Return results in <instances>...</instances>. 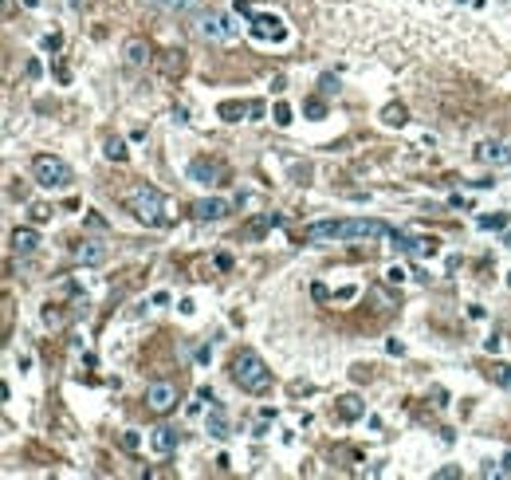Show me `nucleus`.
Returning <instances> with one entry per match:
<instances>
[{
	"label": "nucleus",
	"instance_id": "nucleus-30",
	"mask_svg": "<svg viewBox=\"0 0 511 480\" xmlns=\"http://www.w3.org/2000/svg\"><path fill=\"white\" fill-rule=\"evenodd\" d=\"M51 217V209H43V205H36V209H32V220H48Z\"/></svg>",
	"mask_w": 511,
	"mask_h": 480
},
{
	"label": "nucleus",
	"instance_id": "nucleus-18",
	"mask_svg": "<svg viewBox=\"0 0 511 480\" xmlns=\"http://www.w3.org/2000/svg\"><path fill=\"white\" fill-rule=\"evenodd\" d=\"M75 256H79L83 264H102V260H107V248L95 244V240H83L79 248H75Z\"/></svg>",
	"mask_w": 511,
	"mask_h": 480
},
{
	"label": "nucleus",
	"instance_id": "nucleus-1",
	"mask_svg": "<svg viewBox=\"0 0 511 480\" xmlns=\"http://www.w3.org/2000/svg\"><path fill=\"white\" fill-rule=\"evenodd\" d=\"M390 236V229L374 217H350V220H315L303 229L307 244H322V240H378Z\"/></svg>",
	"mask_w": 511,
	"mask_h": 480
},
{
	"label": "nucleus",
	"instance_id": "nucleus-2",
	"mask_svg": "<svg viewBox=\"0 0 511 480\" xmlns=\"http://www.w3.org/2000/svg\"><path fill=\"white\" fill-rule=\"evenodd\" d=\"M229 374H232V382H236V386H240L244 394H268V386H271L268 362H264L252 347H240L236 354H232Z\"/></svg>",
	"mask_w": 511,
	"mask_h": 480
},
{
	"label": "nucleus",
	"instance_id": "nucleus-6",
	"mask_svg": "<svg viewBox=\"0 0 511 480\" xmlns=\"http://www.w3.org/2000/svg\"><path fill=\"white\" fill-rule=\"evenodd\" d=\"M248 32H252V40H271V44H280L283 36H287L283 20H280V16H268V12L252 16V20H248Z\"/></svg>",
	"mask_w": 511,
	"mask_h": 480
},
{
	"label": "nucleus",
	"instance_id": "nucleus-23",
	"mask_svg": "<svg viewBox=\"0 0 511 480\" xmlns=\"http://www.w3.org/2000/svg\"><path fill=\"white\" fill-rule=\"evenodd\" d=\"M303 110H307V119H322V114H327V102H322V99H307V102H303Z\"/></svg>",
	"mask_w": 511,
	"mask_h": 480
},
{
	"label": "nucleus",
	"instance_id": "nucleus-29",
	"mask_svg": "<svg viewBox=\"0 0 511 480\" xmlns=\"http://www.w3.org/2000/svg\"><path fill=\"white\" fill-rule=\"evenodd\" d=\"M386 280H390V284H401V280H405V272H401V268H390V272H386Z\"/></svg>",
	"mask_w": 511,
	"mask_h": 480
},
{
	"label": "nucleus",
	"instance_id": "nucleus-21",
	"mask_svg": "<svg viewBox=\"0 0 511 480\" xmlns=\"http://www.w3.org/2000/svg\"><path fill=\"white\" fill-rule=\"evenodd\" d=\"M488 378L496 382V386H503V390H511V366H507V362H491Z\"/></svg>",
	"mask_w": 511,
	"mask_h": 480
},
{
	"label": "nucleus",
	"instance_id": "nucleus-27",
	"mask_svg": "<svg viewBox=\"0 0 511 480\" xmlns=\"http://www.w3.org/2000/svg\"><path fill=\"white\" fill-rule=\"evenodd\" d=\"M275 122H280V126H287V122H291V107H287V102L275 107Z\"/></svg>",
	"mask_w": 511,
	"mask_h": 480
},
{
	"label": "nucleus",
	"instance_id": "nucleus-24",
	"mask_svg": "<svg viewBox=\"0 0 511 480\" xmlns=\"http://www.w3.org/2000/svg\"><path fill=\"white\" fill-rule=\"evenodd\" d=\"M161 8H173V12H185V8H193L197 0H158Z\"/></svg>",
	"mask_w": 511,
	"mask_h": 480
},
{
	"label": "nucleus",
	"instance_id": "nucleus-26",
	"mask_svg": "<svg viewBox=\"0 0 511 480\" xmlns=\"http://www.w3.org/2000/svg\"><path fill=\"white\" fill-rule=\"evenodd\" d=\"M476 225H480V229H503V225H507V220H503V217H496V213H491V217H480V220H476Z\"/></svg>",
	"mask_w": 511,
	"mask_h": 480
},
{
	"label": "nucleus",
	"instance_id": "nucleus-19",
	"mask_svg": "<svg viewBox=\"0 0 511 480\" xmlns=\"http://www.w3.org/2000/svg\"><path fill=\"white\" fill-rule=\"evenodd\" d=\"M334 410H339L342 421H354V418H362V410H366V406H362L354 394H346V398H339V406H334Z\"/></svg>",
	"mask_w": 511,
	"mask_h": 480
},
{
	"label": "nucleus",
	"instance_id": "nucleus-20",
	"mask_svg": "<svg viewBox=\"0 0 511 480\" xmlns=\"http://www.w3.org/2000/svg\"><path fill=\"white\" fill-rule=\"evenodd\" d=\"M381 122H386V126H405V122H409V110L401 107V102H390V107L381 110Z\"/></svg>",
	"mask_w": 511,
	"mask_h": 480
},
{
	"label": "nucleus",
	"instance_id": "nucleus-28",
	"mask_svg": "<svg viewBox=\"0 0 511 480\" xmlns=\"http://www.w3.org/2000/svg\"><path fill=\"white\" fill-rule=\"evenodd\" d=\"M60 44H63V36H43V48L48 51H60Z\"/></svg>",
	"mask_w": 511,
	"mask_h": 480
},
{
	"label": "nucleus",
	"instance_id": "nucleus-16",
	"mask_svg": "<svg viewBox=\"0 0 511 480\" xmlns=\"http://www.w3.org/2000/svg\"><path fill=\"white\" fill-rule=\"evenodd\" d=\"M275 225H283V217H280V213H264V217H256V220L248 225V229H244V236H252V240H256V236H264L268 229H275Z\"/></svg>",
	"mask_w": 511,
	"mask_h": 480
},
{
	"label": "nucleus",
	"instance_id": "nucleus-33",
	"mask_svg": "<svg viewBox=\"0 0 511 480\" xmlns=\"http://www.w3.org/2000/svg\"><path fill=\"white\" fill-rule=\"evenodd\" d=\"M500 476H511V453L503 457V465H500Z\"/></svg>",
	"mask_w": 511,
	"mask_h": 480
},
{
	"label": "nucleus",
	"instance_id": "nucleus-10",
	"mask_svg": "<svg viewBox=\"0 0 511 480\" xmlns=\"http://www.w3.org/2000/svg\"><path fill=\"white\" fill-rule=\"evenodd\" d=\"M217 114H221L224 122H240L244 114H248V119H260V114H264V102H221V107H217Z\"/></svg>",
	"mask_w": 511,
	"mask_h": 480
},
{
	"label": "nucleus",
	"instance_id": "nucleus-25",
	"mask_svg": "<svg viewBox=\"0 0 511 480\" xmlns=\"http://www.w3.org/2000/svg\"><path fill=\"white\" fill-rule=\"evenodd\" d=\"M319 91H322V95H339V79H334V75H322Z\"/></svg>",
	"mask_w": 511,
	"mask_h": 480
},
{
	"label": "nucleus",
	"instance_id": "nucleus-17",
	"mask_svg": "<svg viewBox=\"0 0 511 480\" xmlns=\"http://www.w3.org/2000/svg\"><path fill=\"white\" fill-rule=\"evenodd\" d=\"M154 449H158V453H173V449H177V429H173V425H158V429H154Z\"/></svg>",
	"mask_w": 511,
	"mask_h": 480
},
{
	"label": "nucleus",
	"instance_id": "nucleus-13",
	"mask_svg": "<svg viewBox=\"0 0 511 480\" xmlns=\"http://www.w3.org/2000/svg\"><path fill=\"white\" fill-rule=\"evenodd\" d=\"M229 209H232V201L205 197V201H197V205H193V217H197V220H221V217H229Z\"/></svg>",
	"mask_w": 511,
	"mask_h": 480
},
{
	"label": "nucleus",
	"instance_id": "nucleus-11",
	"mask_svg": "<svg viewBox=\"0 0 511 480\" xmlns=\"http://www.w3.org/2000/svg\"><path fill=\"white\" fill-rule=\"evenodd\" d=\"M480 158L491 166H511V138H488L480 146Z\"/></svg>",
	"mask_w": 511,
	"mask_h": 480
},
{
	"label": "nucleus",
	"instance_id": "nucleus-7",
	"mask_svg": "<svg viewBox=\"0 0 511 480\" xmlns=\"http://www.w3.org/2000/svg\"><path fill=\"white\" fill-rule=\"evenodd\" d=\"M146 406H150L154 413H170L173 406H177V386H173V382H150V386H146Z\"/></svg>",
	"mask_w": 511,
	"mask_h": 480
},
{
	"label": "nucleus",
	"instance_id": "nucleus-12",
	"mask_svg": "<svg viewBox=\"0 0 511 480\" xmlns=\"http://www.w3.org/2000/svg\"><path fill=\"white\" fill-rule=\"evenodd\" d=\"M122 60H126V67H146V63L154 60V48L146 40H126V48H122Z\"/></svg>",
	"mask_w": 511,
	"mask_h": 480
},
{
	"label": "nucleus",
	"instance_id": "nucleus-8",
	"mask_svg": "<svg viewBox=\"0 0 511 480\" xmlns=\"http://www.w3.org/2000/svg\"><path fill=\"white\" fill-rule=\"evenodd\" d=\"M189 181H197V185H221L224 181V166L212 158H193L189 161Z\"/></svg>",
	"mask_w": 511,
	"mask_h": 480
},
{
	"label": "nucleus",
	"instance_id": "nucleus-4",
	"mask_svg": "<svg viewBox=\"0 0 511 480\" xmlns=\"http://www.w3.org/2000/svg\"><path fill=\"white\" fill-rule=\"evenodd\" d=\"M32 173H36V181H40L43 189H67L71 181H75L71 166L63 158H55V154H40V158L32 161Z\"/></svg>",
	"mask_w": 511,
	"mask_h": 480
},
{
	"label": "nucleus",
	"instance_id": "nucleus-32",
	"mask_svg": "<svg viewBox=\"0 0 511 480\" xmlns=\"http://www.w3.org/2000/svg\"><path fill=\"white\" fill-rule=\"evenodd\" d=\"M452 476H461V469H441L437 472V480H452Z\"/></svg>",
	"mask_w": 511,
	"mask_h": 480
},
{
	"label": "nucleus",
	"instance_id": "nucleus-5",
	"mask_svg": "<svg viewBox=\"0 0 511 480\" xmlns=\"http://www.w3.org/2000/svg\"><path fill=\"white\" fill-rule=\"evenodd\" d=\"M390 240H393V248L405 252V256H432L437 252V236H409V232L390 229Z\"/></svg>",
	"mask_w": 511,
	"mask_h": 480
},
{
	"label": "nucleus",
	"instance_id": "nucleus-22",
	"mask_svg": "<svg viewBox=\"0 0 511 480\" xmlns=\"http://www.w3.org/2000/svg\"><path fill=\"white\" fill-rule=\"evenodd\" d=\"M107 158H111V161H126V142H122V138H107Z\"/></svg>",
	"mask_w": 511,
	"mask_h": 480
},
{
	"label": "nucleus",
	"instance_id": "nucleus-14",
	"mask_svg": "<svg viewBox=\"0 0 511 480\" xmlns=\"http://www.w3.org/2000/svg\"><path fill=\"white\" fill-rule=\"evenodd\" d=\"M40 248V236H36V229H16L12 232V252H20V256H28V252Z\"/></svg>",
	"mask_w": 511,
	"mask_h": 480
},
{
	"label": "nucleus",
	"instance_id": "nucleus-9",
	"mask_svg": "<svg viewBox=\"0 0 511 480\" xmlns=\"http://www.w3.org/2000/svg\"><path fill=\"white\" fill-rule=\"evenodd\" d=\"M200 36H205V40H232V36H236V24H232V16L212 12V16L200 20Z\"/></svg>",
	"mask_w": 511,
	"mask_h": 480
},
{
	"label": "nucleus",
	"instance_id": "nucleus-15",
	"mask_svg": "<svg viewBox=\"0 0 511 480\" xmlns=\"http://www.w3.org/2000/svg\"><path fill=\"white\" fill-rule=\"evenodd\" d=\"M209 433L217 441L229 437V418H224V406H221V401H212V406H209Z\"/></svg>",
	"mask_w": 511,
	"mask_h": 480
},
{
	"label": "nucleus",
	"instance_id": "nucleus-3",
	"mask_svg": "<svg viewBox=\"0 0 511 480\" xmlns=\"http://www.w3.org/2000/svg\"><path fill=\"white\" fill-rule=\"evenodd\" d=\"M122 201H126V209H130L134 217L142 220V225H150V229H161V225H170V217H165V197H161V189H154V185H146V181L130 185Z\"/></svg>",
	"mask_w": 511,
	"mask_h": 480
},
{
	"label": "nucleus",
	"instance_id": "nucleus-31",
	"mask_svg": "<svg viewBox=\"0 0 511 480\" xmlns=\"http://www.w3.org/2000/svg\"><path fill=\"white\" fill-rule=\"evenodd\" d=\"M217 268L229 272V268H232V256H224V252H221V256H217Z\"/></svg>",
	"mask_w": 511,
	"mask_h": 480
},
{
	"label": "nucleus",
	"instance_id": "nucleus-34",
	"mask_svg": "<svg viewBox=\"0 0 511 480\" xmlns=\"http://www.w3.org/2000/svg\"><path fill=\"white\" fill-rule=\"evenodd\" d=\"M507 284H511V276H507Z\"/></svg>",
	"mask_w": 511,
	"mask_h": 480
}]
</instances>
